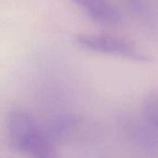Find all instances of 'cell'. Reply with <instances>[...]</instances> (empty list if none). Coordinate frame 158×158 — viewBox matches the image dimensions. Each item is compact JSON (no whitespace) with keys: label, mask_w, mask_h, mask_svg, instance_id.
Wrapping results in <instances>:
<instances>
[{"label":"cell","mask_w":158,"mask_h":158,"mask_svg":"<svg viewBox=\"0 0 158 158\" xmlns=\"http://www.w3.org/2000/svg\"><path fill=\"white\" fill-rule=\"evenodd\" d=\"M142 118L158 132V90L145 94L142 102Z\"/></svg>","instance_id":"obj_5"},{"label":"cell","mask_w":158,"mask_h":158,"mask_svg":"<svg viewBox=\"0 0 158 158\" xmlns=\"http://www.w3.org/2000/svg\"><path fill=\"white\" fill-rule=\"evenodd\" d=\"M125 3L128 7L140 19H143L145 23L151 25L154 22L153 18L155 15L153 8L147 0H125Z\"/></svg>","instance_id":"obj_6"},{"label":"cell","mask_w":158,"mask_h":158,"mask_svg":"<svg viewBox=\"0 0 158 158\" xmlns=\"http://www.w3.org/2000/svg\"><path fill=\"white\" fill-rule=\"evenodd\" d=\"M76 5L94 22L114 26L119 23L121 17L118 8L108 0H73Z\"/></svg>","instance_id":"obj_3"},{"label":"cell","mask_w":158,"mask_h":158,"mask_svg":"<svg viewBox=\"0 0 158 158\" xmlns=\"http://www.w3.org/2000/svg\"><path fill=\"white\" fill-rule=\"evenodd\" d=\"M121 128L131 142L145 148L152 149L157 143L156 132L143 119L138 120L130 117H123L119 119Z\"/></svg>","instance_id":"obj_4"},{"label":"cell","mask_w":158,"mask_h":158,"mask_svg":"<svg viewBox=\"0 0 158 158\" xmlns=\"http://www.w3.org/2000/svg\"><path fill=\"white\" fill-rule=\"evenodd\" d=\"M6 134L11 147L28 158H58L47 131L24 108L15 106L8 111Z\"/></svg>","instance_id":"obj_1"},{"label":"cell","mask_w":158,"mask_h":158,"mask_svg":"<svg viewBox=\"0 0 158 158\" xmlns=\"http://www.w3.org/2000/svg\"><path fill=\"white\" fill-rule=\"evenodd\" d=\"M75 44L89 52L122 57L137 62H149L151 57L131 41L116 35L104 33H79Z\"/></svg>","instance_id":"obj_2"}]
</instances>
